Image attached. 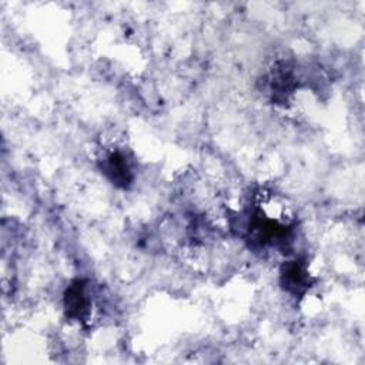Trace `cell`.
<instances>
[{
	"label": "cell",
	"mask_w": 365,
	"mask_h": 365,
	"mask_svg": "<svg viewBox=\"0 0 365 365\" xmlns=\"http://www.w3.org/2000/svg\"><path fill=\"white\" fill-rule=\"evenodd\" d=\"M282 285L292 294H302L308 285V272L304 261L294 259L288 261L281 271Z\"/></svg>",
	"instance_id": "obj_1"
},
{
	"label": "cell",
	"mask_w": 365,
	"mask_h": 365,
	"mask_svg": "<svg viewBox=\"0 0 365 365\" xmlns=\"http://www.w3.org/2000/svg\"><path fill=\"white\" fill-rule=\"evenodd\" d=\"M64 305L68 317L74 319H84L87 317L90 301L87 298L86 285L83 281L78 279L68 287L64 298Z\"/></svg>",
	"instance_id": "obj_2"
},
{
	"label": "cell",
	"mask_w": 365,
	"mask_h": 365,
	"mask_svg": "<svg viewBox=\"0 0 365 365\" xmlns=\"http://www.w3.org/2000/svg\"><path fill=\"white\" fill-rule=\"evenodd\" d=\"M103 170L107 174V177L113 181V184L127 187L131 181L130 167L125 161V157L121 153L108 154L104 160Z\"/></svg>",
	"instance_id": "obj_3"
}]
</instances>
